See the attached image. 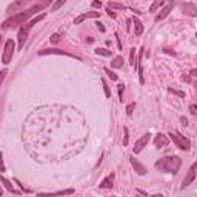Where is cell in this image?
Listing matches in <instances>:
<instances>
[{"label": "cell", "instance_id": "cell-38", "mask_svg": "<svg viewBox=\"0 0 197 197\" xmlns=\"http://www.w3.org/2000/svg\"><path fill=\"white\" fill-rule=\"evenodd\" d=\"M180 120H182V123H183V125H188V120H186V119H185V117H182V119H180Z\"/></svg>", "mask_w": 197, "mask_h": 197}, {"label": "cell", "instance_id": "cell-10", "mask_svg": "<svg viewBox=\"0 0 197 197\" xmlns=\"http://www.w3.org/2000/svg\"><path fill=\"white\" fill-rule=\"evenodd\" d=\"M28 33H29V29H28L25 25L18 29V49L23 48V45H25V42H26V39H28Z\"/></svg>", "mask_w": 197, "mask_h": 197}, {"label": "cell", "instance_id": "cell-6", "mask_svg": "<svg viewBox=\"0 0 197 197\" xmlns=\"http://www.w3.org/2000/svg\"><path fill=\"white\" fill-rule=\"evenodd\" d=\"M149 139H151V134L149 132H146V134H143L137 142H136V145H134V148H132V153L134 154H139L142 149H143L145 146L148 145V142H149Z\"/></svg>", "mask_w": 197, "mask_h": 197}, {"label": "cell", "instance_id": "cell-27", "mask_svg": "<svg viewBox=\"0 0 197 197\" xmlns=\"http://www.w3.org/2000/svg\"><path fill=\"white\" fill-rule=\"evenodd\" d=\"M134 108H136V103H129V105L126 106V114H128V116H131V114H132V109H134Z\"/></svg>", "mask_w": 197, "mask_h": 197}, {"label": "cell", "instance_id": "cell-5", "mask_svg": "<svg viewBox=\"0 0 197 197\" xmlns=\"http://www.w3.org/2000/svg\"><path fill=\"white\" fill-rule=\"evenodd\" d=\"M196 173H197V162H194V163L189 166V169H188L185 179H183V182H182V189H185L188 185H191V182L196 179Z\"/></svg>", "mask_w": 197, "mask_h": 197}, {"label": "cell", "instance_id": "cell-3", "mask_svg": "<svg viewBox=\"0 0 197 197\" xmlns=\"http://www.w3.org/2000/svg\"><path fill=\"white\" fill-rule=\"evenodd\" d=\"M14 49H16L14 40H13V39H8V40L5 42V49H3V54H2V63H3V65H8V63L13 60Z\"/></svg>", "mask_w": 197, "mask_h": 197}, {"label": "cell", "instance_id": "cell-29", "mask_svg": "<svg viewBox=\"0 0 197 197\" xmlns=\"http://www.w3.org/2000/svg\"><path fill=\"white\" fill-rule=\"evenodd\" d=\"M123 88H125L123 83H120V85H119V97H120L122 102H123Z\"/></svg>", "mask_w": 197, "mask_h": 197}, {"label": "cell", "instance_id": "cell-7", "mask_svg": "<svg viewBox=\"0 0 197 197\" xmlns=\"http://www.w3.org/2000/svg\"><path fill=\"white\" fill-rule=\"evenodd\" d=\"M68 194H74V189H72V188L62 189V191H55V193H39L37 197H55V196H68Z\"/></svg>", "mask_w": 197, "mask_h": 197}, {"label": "cell", "instance_id": "cell-23", "mask_svg": "<svg viewBox=\"0 0 197 197\" xmlns=\"http://www.w3.org/2000/svg\"><path fill=\"white\" fill-rule=\"evenodd\" d=\"M108 8H109V9H111V8H116V9H125L123 5H120V3H114V2H109V3H108Z\"/></svg>", "mask_w": 197, "mask_h": 197}, {"label": "cell", "instance_id": "cell-37", "mask_svg": "<svg viewBox=\"0 0 197 197\" xmlns=\"http://www.w3.org/2000/svg\"><path fill=\"white\" fill-rule=\"evenodd\" d=\"M182 80H183V82H189V80H191V79H189V77H188V75H183V77H182Z\"/></svg>", "mask_w": 197, "mask_h": 197}, {"label": "cell", "instance_id": "cell-40", "mask_svg": "<svg viewBox=\"0 0 197 197\" xmlns=\"http://www.w3.org/2000/svg\"><path fill=\"white\" fill-rule=\"evenodd\" d=\"M191 75H197V70H193V71H191Z\"/></svg>", "mask_w": 197, "mask_h": 197}, {"label": "cell", "instance_id": "cell-39", "mask_svg": "<svg viewBox=\"0 0 197 197\" xmlns=\"http://www.w3.org/2000/svg\"><path fill=\"white\" fill-rule=\"evenodd\" d=\"M165 53H168V54H173V55H174V51H171V49H168V48H165Z\"/></svg>", "mask_w": 197, "mask_h": 197}, {"label": "cell", "instance_id": "cell-19", "mask_svg": "<svg viewBox=\"0 0 197 197\" xmlns=\"http://www.w3.org/2000/svg\"><path fill=\"white\" fill-rule=\"evenodd\" d=\"M2 183L5 185V188H6L8 191H11V193H18L17 189H14V186L11 185V182H9V180H6L5 177H2Z\"/></svg>", "mask_w": 197, "mask_h": 197}, {"label": "cell", "instance_id": "cell-20", "mask_svg": "<svg viewBox=\"0 0 197 197\" xmlns=\"http://www.w3.org/2000/svg\"><path fill=\"white\" fill-rule=\"evenodd\" d=\"M163 5H165V2H163V0H156V2L151 5L149 11H151V13H154L156 9H159V8H160V6H163Z\"/></svg>", "mask_w": 197, "mask_h": 197}, {"label": "cell", "instance_id": "cell-32", "mask_svg": "<svg viewBox=\"0 0 197 197\" xmlns=\"http://www.w3.org/2000/svg\"><path fill=\"white\" fill-rule=\"evenodd\" d=\"M123 134H125V136H123V145H128V128H123Z\"/></svg>", "mask_w": 197, "mask_h": 197}, {"label": "cell", "instance_id": "cell-30", "mask_svg": "<svg viewBox=\"0 0 197 197\" xmlns=\"http://www.w3.org/2000/svg\"><path fill=\"white\" fill-rule=\"evenodd\" d=\"M102 85H103V88H105V94H106V97H109V96H111V91H109V88H108L106 82H105V80H102Z\"/></svg>", "mask_w": 197, "mask_h": 197}, {"label": "cell", "instance_id": "cell-16", "mask_svg": "<svg viewBox=\"0 0 197 197\" xmlns=\"http://www.w3.org/2000/svg\"><path fill=\"white\" fill-rule=\"evenodd\" d=\"M111 66H112V68H122V66H123V59H122L120 55L114 57L112 62H111Z\"/></svg>", "mask_w": 197, "mask_h": 197}, {"label": "cell", "instance_id": "cell-12", "mask_svg": "<svg viewBox=\"0 0 197 197\" xmlns=\"http://www.w3.org/2000/svg\"><path fill=\"white\" fill-rule=\"evenodd\" d=\"M169 143V139H168V136H165V134H157L156 136V139H154V146L156 148H165L166 145Z\"/></svg>", "mask_w": 197, "mask_h": 197}, {"label": "cell", "instance_id": "cell-18", "mask_svg": "<svg viewBox=\"0 0 197 197\" xmlns=\"http://www.w3.org/2000/svg\"><path fill=\"white\" fill-rule=\"evenodd\" d=\"M100 188H105V189H108V188H112V176H111V177H106L105 180H102V183H100Z\"/></svg>", "mask_w": 197, "mask_h": 197}, {"label": "cell", "instance_id": "cell-24", "mask_svg": "<svg viewBox=\"0 0 197 197\" xmlns=\"http://www.w3.org/2000/svg\"><path fill=\"white\" fill-rule=\"evenodd\" d=\"M105 72L108 74V77H109L111 80H117V74H114V72L111 71V70H108V68H105Z\"/></svg>", "mask_w": 197, "mask_h": 197}, {"label": "cell", "instance_id": "cell-4", "mask_svg": "<svg viewBox=\"0 0 197 197\" xmlns=\"http://www.w3.org/2000/svg\"><path fill=\"white\" fill-rule=\"evenodd\" d=\"M169 137H171V140L176 143V146L180 148V149H183V151H188V149L191 148V142H189L188 139H185L183 136H180L177 131H171V132H169Z\"/></svg>", "mask_w": 197, "mask_h": 197}, {"label": "cell", "instance_id": "cell-25", "mask_svg": "<svg viewBox=\"0 0 197 197\" xmlns=\"http://www.w3.org/2000/svg\"><path fill=\"white\" fill-rule=\"evenodd\" d=\"M169 92H173V94H176V96H179V97H182V99H183V97H185V92H182V91H177V90H173V88H169Z\"/></svg>", "mask_w": 197, "mask_h": 197}, {"label": "cell", "instance_id": "cell-1", "mask_svg": "<svg viewBox=\"0 0 197 197\" xmlns=\"http://www.w3.org/2000/svg\"><path fill=\"white\" fill-rule=\"evenodd\" d=\"M45 6H46L45 3H42V5H34V6H33V8H29V9L20 11V13H18V14H16V16L6 18V20L3 22V29H8V28H11V26H13V28H16V26H18V25H25V22L31 17L34 13H37V11H42Z\"/></svg>", "mask_w": 197, "mask_h": 197}, {"label": "cell", "instance_id": "cell-9", "mask_svg": "<svg viewBox=\"0 0 197 197\" xmlns=\"http://www.w3.org/2000/svg\"><path fill=\"white\" fill-rule=\"evenodd\" d=\"M180 8H182V11L186 16H191V17H196L197 16V8H196V5H193V3H182Z\"/></svg>", "mask_w": 197, "mask_h": 197}, {"label": "cell", "instance_id": "cell-31", "mask_svg": "<svg viewBox=\"0 0 197 197\" xmlns=\"http://www.w3.org/2000/svg\"><path fill=\"white\" fill-rule=\"evenodd\" d=\"M60 42V36L59 34H53L51 36V43H59Z\"/></svg>", "mask_w": 197, "mask_h": 197}, {"label": "cell", "instance_id": "cell-36", "mask_svg": "<svg viewBox=\"0 0 197 197\" xmlns=\"http://www.w3.org/2000/svg\"><path fill=\"white\" fill-rule=\"evenodd\" d=\"M106 13H108V16H109V17H112V18L116 17V13H112V11H111L109 8H108V11H106Z\"/></svg>", "mask_w": 197, "mask_h": 197}, {"label": "cell", "instance_id": "cell-17", "mask_svg": "<svg viewBox=\"0 0 197 197\" xmlns=\"http://www.w3.org/2000/svg\"><path fill=\"white\" fill-rule=\"evenodd\" d=\"M46 17V14H40V16H39V17H36V18H33V20H31V22H29V23H26V25H25V26H26V28H28V29H31V28H33V26H34V25H36V23H39V22H40V20H43V18Z\"/></svg>", "mask_w": 197, "mask_h": 197}, {"label": "cell", "instance_id": "cell-34", "mask_svg": "<svg viewBox=\"0 0 197 197\" xmlns=\"http://www.w3.org/2000/svg\"><path fill=\"white\" fill-rule=\"evenodd\" d=\"M91 5H92V8H99V9H100V6H102V3H100V2H92Z\"/></svg>", "mask_w": 197, "mask_h": 197}, {"label": "cell", "instance_id": "cell-8", "mask_svg": "<svg viewBox=\"0 0 197 197\" xmlns=\"http://www.w3.org/2000/svg\"><path fill=\"white\" fill-rule=\"evenodd\" d=\"M129 160H131V165H132V168L136 169V173H137L139 176H145V174H146V168H145L143 165H142L140 162L137 160V159H136L134 156H131V157H129Z\"/></svg>", "mask_w": 197, "mask_h": 197}, {"label": "cell", "instance_id": "cell-41", "mask_svg": "<svg viewBox=\"0 0 197 197\" xmlns=\"http://www.w3.org/2000/svg\"><path fill=\"white\" fill-rule=\"evenodd\" d=\"M151 197H163V196H162V194H153Z\"/></svg>", "mask_w": 197, "mask_h": 197}, {"label": "cell", "instance_id": "cell-22", "mask_svg": "<svg viewBox=\"0 0 197 197\" xmlns=\"http://www.w3.org/2000/svg\"><path fill=\"white\" fill-rule=\"evenodd\" d=\"M136 48H131V51H129V63H131V66H136Z\"/></svg>", "mask_w": 197, "mask_h": 197}, {"label": "cell", "instance_id": "cell-2", "mask_svg": "<svg viewBox=\"0 0 197 197\" xmlns=\"http://www.w3.org/2000/svg\"><path fill=\"white\" fill-rule=\"evenodd\" d=\"M154 166H156V169H159L162 173L176 174L182 166V160L177 156H168V157H162L160 160H157Z\"/></svg>", "mask_w": 197, "mask_h": 197}, {"label": "cell", "instance_id": "cell-13", "mask_svg": "<svg viewBox=\"0 0 197 197\" xmlns=\"http://www.w3.org/2000/svg\"><path fill=\"white\" fill-rule=\"evenodd\" d=\"M40 55H46V54H57V55H66V57H72V59H79V57H75V55H72V54L66 53V51H62V49H55V48H51V49H43V51H40Z\"/></svg>", "mask_w": 197, "mask_h": 197}, {"label": "cell", "instance_id": "cell-28", "mask_svg": "<svg viewBox=\"0 0 197 197\" xmlns=\"http://www.w3.org/2000/svg\"><path fill=\"white\" fill-rule=\"evenodd\" d=\"M63 5H65V2H63V0H59L57 3H54V5H53V11L59 9V8H60V6H63Z\"/></svg>", "mask_w": 197, "mask_h": 197}, {"label": "cell", "instance_id": "cell-26", "mask_svg": "<svg viewBox=\"0 0 197 197\" xmlns=\"http://www.w3.org/2000/svg\"><path fill=\"white\" fill-rule=\"evenodd\" d=\"M139 77H140V83L143 85L145 83V79H143V70H142V65L139 63Z\"/></svg>", "mask_w": 197, "mask_h": 197}, {"label": "cell", "instance_id": "cell-21", "mask_svg": "<svg viewBox=\"0 0 197 197\" xmlns=\"http://www.w3.org/2000/svg\"><path fill=\"white\" fill-rule=\"evenodd\" d=\"M96 54L103 55V57H109V55H111V51H109V49H105V48H97V49H96Z\"/></svg>", "mask_w": 197, "mask_h": 197}, {"label": "cell", "instance_id": "cell-35", "mask_svg": "<svg viewBox=\"0 0 197 197\" xmlns=\"http://www.w3.org/2000/svg\"><path fill=\"white\" fill-rule=\"evenodd\" d=\"M96 25H97V28H99V31H102V33H105V26H103L102 23H99V22H97Z\"/></svg>", "mask_w": 197, "mask_h": 197}, {"label": "cell", "instance_id": "cell-14", "mask_svg": "<svg viewBox=\"0 0 197 197\" xmlns=\"http://www.w3.org/2000/svg\"><path fill=\"white\" fill-rule=\"evenodd\" d=\"M171 11H173V5H166V6H165V8L160 11V14H159V16H156V22H160V20H163V18L166 17V16H168Z\"/></svg>", "mask_w": 197, "mask_h": 197}, {"label": "cell", "instance_id": "cell-15", "mask_svg": "<svg viewBox=\"0 0 197 197\" xmlns=\"http://www.w3.org/2000/svg\"><path fill=\"white\" fill-rule=\"evenodd\" d=\"M132 23H134V31H136V36H142L143 34V25L139 18H132Z\"/></svg>", "mask_w": 197, "mask_h": 197}, {"label": "cell", "instance_id": "cell-11", "mask_svg": "<svg viewBox=\"0 0 197 197\" xmlns=\"http://www.w3.org/2000/svg\"><path fill=\"white\" fill-rule=\"evenodd\" d=\"M100 17V13H96V11H91V13H85V14H82V16H79L77 18H74V25H80L83 20H86V18H97Z\"/></svg>", "mask_w": 197, "mask_h": 197}, {"label": "cell", "instance_id": "cell-33", "mask_svg": "<svg viewBox=\"0 0 197 197\" xmlns=\"http://www.w3.org/2000/svg\"><path fill=\"white\" fill-rule=\"evenodd\" d=\"M189 112H191L193 116H197V105H191V106H189Z\"/></svg>", "mask_w": 197, "mask_h": 197}]
</instances>
